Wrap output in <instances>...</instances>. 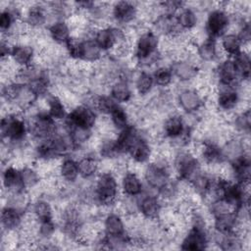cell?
I'll list each match as a JSON object with an SVG mask.
<instances>
[{"label":"cell","instance_id":"obj_1","mask_svg":"<svg viewBox=\"0 0 251 251\" xmlns=\"http://www.w3.org/2000/svg\"><path fill=\"white\" fill-rule=\"evenodd\" d=\"M119 181L112 171H103L96 176L92 186L93 204L103 208H110L119 201Z\"/></svg>","mask_w":251,"mask_h":251},{"label":"cell","instance_id":"obj_2","mask_svg":"<svg viewBox=\"0 0 251 251\" xmlns=\"http://www.w3.org/2000/svg\"><path fill=\"white\" fill-rule=\"evenodd\" d=\"M160 37L152 29H144L137 34L133 44V58L140 66L158 64L161 60Z\"/></svg>","mask_w":251,"mask_h":251},{"label":"cell","instance_id":"obj_3","mask_svg":"<svg viewBox=\"0 0 251 251\" xmlns=\"http://www.w3.org/2000/svg\"><path fill=\"white\" fill-rule=\"evenodd\" d=\"M29 133L28 123L18 112L6 113L1 119L2 143L7 141L13 149H22L25 144L26 136Z\"/></svg>","mask_w":251,"mask_h":251},{"label":"cell","instance_id":"obj_4","mask_svg":"<svg viewBox=\"0 0 251 251\" xmlns=\"http://www.w3.org/2000/svg\"><path fill=\"white\" fill-rule=\"evenodd\" d=\"M173 168L179 180L189 182L202 168L198 157L190 150L178 148L173 156Z\"/></svg>","mask_w":251,"mask_h":251},{"label":"cell","instance_id":"obj_5","mask_svg":"<svg viewBox=\"0 0 251 251\" xmlns=\"http://www.w3.org/2000/svg\"><path fill=\"white\" fill-rule=\"evenodd\" d=\"M28 122L30 136L40 142L50 139L58 130L57 122L50 117L47 111H37Z\"/></svg>","mask_w":251,"mask_h":251},{"label":"cell","instance_id":"obj_6","mask_svg":"<svg viewBox=\"0 0 251 251\" xmlns=\"http://www.w3.org/2000/svg\"><path fill=\"white\" fill-rule=\"evenodd\" d=\"M98 122L97 112L86 103L77 104L71 109L64 121L65 126H77L87 129H93Z\"/></svg>","mask_w":251,"mask_h":251},{"label":"cell","instance_id":"obj_7","mask_svg":"<svg viewBox=\"0 0 251 251\" xmlns=\"http://www.w3.org/2000/svg\"><path fill=\"white\" fill-rule=\"evenodd\" d=\"M230 14L222 7L211 9L205 21L206 37L216 39L222 37L230 25Z\"/></svg>","mask_w":251,"mask_h":251},{"label":"cell","instance_id":"obj_8","mask_svg":"<svg viewBox=\"0 0 251 251\" xmlns=\"http://www.w3.org/2000/svg\"><path fill=\"white\" fill-rule=\"evenodd\" d=\"M138 214L145 220H159L164 211V203L154 193H141L137 196Z\"/></svg>","mask_w":251,"mask_h":251},{"label":"cell","instance_id":"obj_9","mask_svg":"<svg viewBox=\"0 0 251 251\" xmlns=\"http://www.w3.org/2000/svg\"><path fill=\"white\" fill-rule=\"evenodd\" d=\"M210 244L209 231L205 227L189 226L180 240V249L182 250H204Z\"/></svg>","mask_w":251,"mask_h":251},{"label":"cell","instance_id":"obj_10","mask_svg":"<svg viewBox=\"0 0 251 251\" xmlns=\"http://www.w3.org/2000/svg\"><path fill=\"white\" fill-rule=\"evenodd\" d=\"M176 103L185 114H196L205 106V99L196 88L184 87L178 91Z\"/></svg>","mask_w":251,"mask_h":251},{"label":"cell","instance_id":"obj_11","mask_svg":"<svg viewBox=\"0 0 251 251\" xmlns=\"http://www.w3.org/2000/svg\"><path fill=\"white\" fill-rule=\"evenodd\" d=\"M139 15V7L130 1H118L112 6L111 16L117 24L129 25L136 22Z\"/></svg>","mask_w":251,"mask_h":251},{"label":"cell","instance_id":"obj_12","mask_svg":"<svg viewBox=\"0 0 251 251\" xmlns=\"http://www.w3.org/2000/svg\"><path fill=\"white\" fill-rule=\"evenodd\" d=\"M171 69L174 77H176L180 82L195 80L200 75L198 64L191 60H176L172 63Z\"/></svg>","mask_w":251,"mask_h":251},{"label":"cell","instance_id":"obj_13","mask_svg":"<svg viewBox=\"0 0 251 251\" xmlns=\"http://www.w3.org/2000/svg\"><path fill=\"white\" fill-rule=\"evenodd\" d=\"M36 58L35 48L30 42H18L11 51L10 59L18 68H25L34 63Z\"/></svg>","mask_w":251,"mask_h":251},{"label":"cell","instance_id":"obj_14","mask_svg":"<svg viewBox=\"0 0 251 251\" xmlns=\"http://www.w3.org/2000/svg\"><path fill=\"white\" fill-rule=\"evenodd\" d=\"M102 229L104 234L108 237H117L127 234L124 217L118 212H109L104 216Z\"/></svg>","mask_w":251,"mask_h":251},{"label":"cell","instance_id":"obj_15","mask_svg":"<svg viewBox=\"0 0 251 251\" xmlns=\"http://www.w3.org/2000/svg\"><path fill=\"white\" fill-rule=\"evenodd\" d=\"M49 19L48 9L44 4L33 3L26 8L25 22L31 28V30L40 29L44 26Z\"/></svg>","mask_w":251,"mask_h":251},{"label":"cell","instance_id":"obj_16","mask_svg":"<svg viewBox=\"0 0 251 251\" xmlns=\"http://www.w3.org/2000/svg\"><path fill=\"white\" fill-rule=\"evenodd\" d=\"M121 191L130 197H137L143 192V182L136 172L128 169L122 175Z\"/></svg>","mask_w":251,"mask_h":251},{"label":"cell","instance_id":"obj_17","mask_svg":"<svg viewBox=\"0 0 251 251\" xmlns=\"http://www.w3.org/2000/svg\"><path fill=\"white\" fill-rule=\"evenodd\" d=\"M47 33L49 39L59 46H65L73 37L72 28L66 20L51 23L47 27Z\"/></svg>","mask_w":251,"mask_h":251},{"label":"cell","instance_id":"obj_18","mask_svg":"<svg viewBox=\"0 0 251 251\" xmlns=\"http://www.w3.org/2000/svg\"><path fill=\"white\" fill-rule=\"evenodd\" d=\"M153 152L154 151L152 149L150 141L143 133L132 146L127 155L130 156V159L135 165H143L151 161Z\"/></svg>","mask_w":251,"mask_h":251},{"label":"cell","instance_id":"obj_19","mask_svg":"<svg viewBox=\"0 0 251 251\" xmlns=\"http://www.w3.org/2000/svg\"><path fill=\"white\" fill-rule=\"evenodd\" d=\"M215 77L217 78V83L223 84H238L239 80L234 64L231 58L223 59L215 69Z\"/></svg>","mask_w":251,"mask_h":251},{"label":"cell","instance_id":"obj_20","mask_svg":"<svg viewBox=\"0 0 251 251\" xmlns=\"http://www.w3.org/2000/svg\"><path fill=\"white\" fill-rule=\"evenodd\" d=\"M59 177L65 184H74L79 177L77 159L72 156H65L58 165Z\"/></svg>","mask_w":251,"mask_h":251},{"label":"cell","instance_id":"obj_21","mask_svg":"<svg viewBox=\"0 0 251 251\" xmlns=\"http://www.w3.org/2000/svg\"><path fill=\"white\" fill-rule=\"evenodd\" d=\"M25 212H22L16 208L5 205L1 212L2 231H18L22 227L24 216Z\"/></svg>","mask_w":251,"mask_h":251},{"label":"cell","instance_id":"obj_22","mask_svg":"<svg viewBox=\"0 0 251 251\" xmlns=\"http://www.w3.org/2000/svg\"><path fill=\"white\" fill-rule=\"evenodd\" d=\"M132 94V88L130 86L129 80L118 78L110 84L109 95L119 104L131 101Z\"/></svg>","mask_w":251,"mask_h":251},{"label":"cell","instance_id":"obj_23","mask_svg":"<svg viewBox=\"0 0 251 251\" xmlns=\"http://www.w3.org/2000/svg\"><path fill=\"white\" fill-rule=\"evenodd\" d=\"M196 56L199 61L211 63L219 58V47L217 40L205 37L196 44Z\"/></svg>","mask_w":251,"mask_h":251},{"label":"cell","instance_id":"obj_24","mask_svg":"<svg viewBox=\"0 0 251 251\" xmlns=\"http://www.w3.org/2000/svg\"><path fill=\"white\" fill-rule=\"evenodd\" d=\"M230 127L233 132L239 136H249L251 127V116L250 108L241 110L231 116L229 121Z\"/></svg>","mask_w":251,"mask_h":251},{"label":"cell","instance_id":"obj_25","mask_svg":"<svg viewBox=\"0 0 251 251\" xmlns=\"http://www.w3.org/2000/svg\"><path fill=\"white\" fill-rule=\"evenodd\" d=\"M79 177L83 179H91L96 177L100 172V163L98 159L91 154H86L77 160Z\"/></svg>","mask_w":251,"mask_h":251},{"label":"cell","instance_id":"obj_26","mask_svg":"<svg viewBox=\"0 0 251 251\" xmlns=\"http://www.w3.org/2000/svg\"><path fill=\"white\" fill-rule=\"evenodd\" d=\"M67 105L61 96L56 94L48 95L46 98V111L56 122L65 121L68 115Z\"/></svg>","mask_w":251,"mask_h":251},{"label":"cell","instance_id":"obj_27","mask_svg":"<svg viewBox=\"0 0 251 251\" xmlns=\"http://www.w3.org/2000/svg\"><path fill=\"white\" fill-rule=\"evenodd\" d=\"M30 213L38 222L54 220V208L45 197H37L30 204Z\"/></svg>","mask_w":251,"mask_h":251},{"label":"cell","instance_id":"obj_28","mask_svg":"<svg viewBox=\"0 0 251 251\" xmlns=\"http://www.w3.org/2000/svg\"><path fill=\"white\" fill-rule=\"evenodd\" d=\"M176 21L182 31H192L198 25V15L195 9L184 6L176 14Z\"/></svg>","mask_w":251,"mask_h":251},{"label":"cell","instance_id":"obj_29","mask_svg":"<svg viewBox=\"0 0 251 251\" xmlns=\"http://www.w3.org/2000/svg\"><path fill=\"white\" fill-rule=\"evenodd\" d=\"M2 184L3 188L8 191L24 190L21 180L20 168L13 165H8L2 173Z\"/></svg>","mask_w":251,"mask_h":251},{"label":"cell","instance_id":"obj_30","mask_svg":"<svg viewBox=\"0 0 251 251\" xmlns=\"http://www.w3.org/2000/svg\"><path fill=\"white\" fill-rule=\"evenodd\" d=\"M20 171L22 186L25 191L28 192L31 189L36 188L40 184L41 175L35 167L25 165L20 168Z\"/></svg>","mask_w":251,"mask_h":251},{"label":"cell","instance_id":"obj_31","mask_svg":"<svg viewBox=\"0 0 251 251\" xmlns=\"http://www.w3.org/2000/svg\"><path fill=\"white\" fill-rule=\"evenodd\" d=\"M220 47L228 58L234 57L243 50V45L236 32H226L221 37Z\"/></svg>","mask_w":251,"mask_h":251},{"label":"cell","instance_id":"obj_32","mask_svg":"<svg viewBox=\"0 0 251 251\" xmlns=\"http://www.w3.org/2000/svg\"><path fill=\"white\" fill-rule=\"evenodd\" d=\"M234 64V68L237 74L239 80L242 81H249L250 77V70H251V61L250 55L248 51L242 50L237 55L231 58Z\"/></svg>","mask_w":251,"mask_h":251},{"label":"cell","instance_id":"obj_33","mask_svg":"<svg viewBox=\"0 0 251 251\" xmlns=\"http://www.w3.org/2000/svg\"><path fill=\"white\" fill-rule=\"evenodd\" d=\"M154 79L151 73L148 71H140L134 78V89L139 96H146L151 93L154 87Z\"/></svg>","mask_w":251,"mask_h":251},{"label":"cell","instance_id":"obj_34","mask_svg":"<svg viewBox=\"0 0 251 251\" xmlns=\"http://www.w3.org/2000/svg\"><path fill=\"white\" fill-rule=\"evenodd\" d=\"M109 117L111 124L118 132L131 125L129 113L126 108L122 106V104H117V106L111 112Z\"/></svg>","mask_w":251,"mask_h":251},{"label":"cell","instance_id":"obj_35","mask_svg":"<svg viewBox=\"0 0 251 251\" xmlns=\"http://www.w3.org/2000/svg\"><path fill=\"white\" fill-rule=\"evenodd\" d=\"M154 83L156 86L161 88H166L170 86L174 79V75L171 66L161 65L158 66L152 74Z\"/></svg>","mask_w":251,"mask_h":251},{"label":"cell","instance_id":"obj_36","mask_svg":"<svg viewBox=\"0 0 251 251\" xmlns=\"http://www.w3.org/2000/svg\"><path fill=\"white\" fill-rule=\"evenodd\" d=\"M236 207L223 197H215L209 204V213L213 218L234 212Z\"/></svg>","mask_w":251,"mask_h":251}]
</instances>
